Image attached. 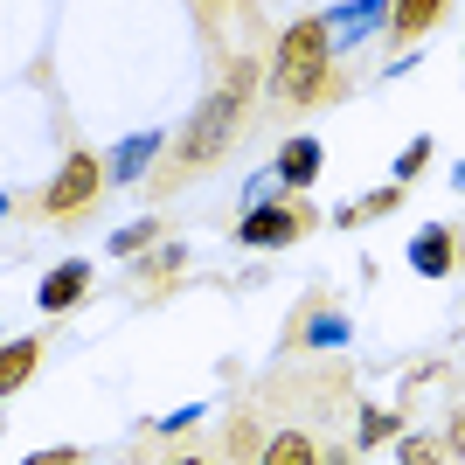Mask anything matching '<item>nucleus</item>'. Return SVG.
Returning <instances> with one entry per match:
<instances>
[{
    "label": "nucleus",
    "instance_id": "1",
    "mask_svg": "<svg viewBox=\"0 0 465 465\" xmlns=\"http://www.w3.org/2000/svg\"><path fill=\"white\" fill-rule=\"evenodd\" d=\"M243 104H251V63H236L230 84H215V91L188 112V125H181L174 146H167V174H160V188H174V181L202 174V167H215V160L230 153L236 125H243Z\"/></svg>",
    "mask_w": 465,
    "mask_h": 465
},
{
    "label": "nucleus",
    "instance_id": "2",
    "mask_svg": "<svg viewBox=\"0 0 465 465\" xmlns=\"http://www.w3.org/2000/svg\"><path fill=\"white\" fill-rule=\"evenodd\" d=\"M278 97L285 104H327L341 97V70H333V35H327V15H306L292 21L285 42H278Z\"/></svg>",
    "mask_w": 465,
    "mask_h": 465
},
{
    "label": "nucleus",
    "instance_id": "3",
    "mask_svg": "<svg viewBox=\"0 0 465 465\" xmlns=\"http://www.w3.org/2000/svg\"><path fill=\"white\" fill-rule=\"evenodd\" d=\"M97 194H104V167H97V153L77 146V153H63V174L35 194V215H49V223H77V215H91Z\"/></svg>",
    "mask_w": 465,
    "mask_h": 465
},
{
    "label": "nucleus",
    "instance_id": "4",
    "mask_svg": "<svg viewBox=\"0 0 465 465\" xmlns=\"http://www.w3.org/2000/svg\"><path fill=\"white\" fill-rule=\"evenodd\" d=\"M312 223H320V209H306V202H257V209L236 223V236H243L251 251H278V243H299Z\"/></svg>",
    "mask_w": 465,
    "mask_h": 465
},
{
    "label": "nucleus",
    "instance_id": "5",
    "mask_svg": "<svg viewBox=\"0 0 465 465\" xmlns=\"http://www.w3.org/2000/svg\"><path fill=\"white\" fill-rule=\"evenodd\" d=\"M410 264H417L424 278H451V264H459V236H451L445 223L417 230V243H410Z\"/></svg>",
    "mask_w": 465,
    "mask_h": 465
},
{
    "label": "nucleus",
    "instance_id": "6",
    "mask_svg": "<svg viewBox=\"0 0 465 465\" xmlns=\"http://www.w3.org/2000/svg\"><path fill=\"white\" fill-rule=\"evenodd\" d=\"M91 292V264L84 257H70V264H56V272L42 278V312H70Z\"/></svg>",
    "mask_w": 465,
    "mask_h": 465
},
{
    "label": "nucleus",
    "instance_id": "7",
    "mask_svg": "<svg viewBox=\"0 0 465 465\" xmlns=\"http://www.w3.org/2000/svg\"><path fill=\"white\" fill-rule=\"evenodd\" d=\"M160 146H167V133H133V139L112 153L104 181H139V174H146V160H160Z\"/></svg>",
    "mask_w": 465,
    "mask_h": 465
},
{
    "label": "nucleus",
    "instance_id": "8",
    "mask_svg": "<svg viewBox=\"0 0 465 465\" xmlns=\"http://www.w3.org/2000/svg\"><path fill=\"white\" fill-rule=\"evenodd\" d=\"M35 361H42V341H35V333H21V341H0V396H15V389L35 375Z\"/></svg>",
    "mask_w": 465,
    "mask_h": 465
},
{
    "label": "nucleus",
    "instance_id": "9",
    "mask_svg": "<svg viewBox=\"0 0 465 465\" xmlns=\"http://www.w3.org/2000/svg\"><path fill=\"white\" fill-rule=\"evenodd\" d=\"M312 174H320V139H292L278 153V181L285 188H312Z\"/></svg>",
    "mask_w": 465,
    "mask_h": 465
},
{
    "label": "nucleus",
    "instance_id": "10",
    "mask_svg": "<svg viewBox=\"0 0 465 465\" xmlns=\"http://www.w3.org/2000/svg\"><path fill=\"white\" fill-rule=\"evenodd\" d=\"M264 465H320V445H312L306 430H278L272 445H264Z\"/></svg>",
    "mask_w": 465,
    "mask_h": 465
},
{
    "label": "nucleus",
    "instance_id": "11",
    "mask_svg": "<svg viewBox=\"0 0 465 465\" xmlns=\"http://www.w3.org/2000/svg\"><path fill=\"white\" fill-rule=\"evenodd\" d=\"M153 243H160V215H146V223H125L112 236V257H146Z\"/></svg>",
    "mask_w": 465,
    "mask_h": 465
},
{
    "label": "nucleus",
    "instance_id": "12",
    "mask_svg": "<svg viewBox=\"0 0 465 465\" xmlns=\"http://www.w3.org/2000/svg\"><path fill=\"white\" fill-rule=\"evenodd\" d=\"M382 21H396V35H424L430 21H445V7L438 0H410V7H389Z\"/></svg>",
    "mask_w": 465,
    "mask_h": 465
},
{
    "label": "nucleus",
    "instance_id": "13",
    "mask_svg": "<svg viewBox=\"0 0 465 465\" xmlns=\"http://www.w3.org/2000/svg\"><path fill=\"white\" fill-rule=\"evenodd\" d=\"M306 341L333 348V341H348V320H341V312H312V320H306Z\"/></svg>",
    "mask_w": 465,
    "mask_h": 465
},
{
    "label": "nucleus",
    "instance_id": "14",
    "mask_svg": "<svg viewBox=\"0 0 465 465\" xmlns=\"http://www.w3.org/2000/svg\"><path fill=\"white\" fill-rule=\"evenodd\" d=\"M396 430H403L396 410H369V417H361V445H382V438H396Z\"/></svg>",
    "mask_w": 465,
    "mask_h": 465
},
{
    "label": "nucleus",
    "instance_id": "15",
    "mask_svg": "<svg viewBox=\"0 0 465 465\" xmlns=\"http://www.w3.org/2000/svg\"><path fill=\"white\" fill-rule=\"evenodd\" d=\"M445 451H438V438H403V465H438Z\"/></svg>",
    "mask_w": 465,
    "mask_h": 465
},
{
    "label": "nucleus",
    "instance_id": "16",
    "mask_svg": "<svg viewBox=\"0 0 465 465\" xmlns=\"http://www.w3.org/2000/svg\"><path fill=\"white\" fill-rule=\"evenodd\" d=\"M21 465H84V451L77 445H56V451H28Z\"/></svg>",
    "mask_w": 465,
    "mask_h": 465
},
{
    "label": "nucleus",
    "instance_id": "17",
    "mask_svg": "<svg viewBox=\"0 0 465 465\" xmlns=\"http://www.w3.org/2000/svg\"><path fill=\"white\" fill-rule=\"evenodd\" d=\"M424 160H430V139H410V146H403V160H396V174H417V167H424Z\"/></svg>",
    "mask_w": 465,
    "mask_h": 465
},
{
    "label": "nucleus",
    "instance_id": "18",
    "mask_svg": "<svg viewBox=\"0 0 465 465\" xmlns=\"http://www.w3.org/2000/svg\"><path fill=\"white\" fill-rule=\"evenodd\" d=\"M320 465H354V459H348V451H327V459H320Z\"/></svg>",
    "mask_w": 465,
    "mask_h": 465
},
{
    "label": "nucleus",
    "instance_id": "19",
    "mask_svg": "<svg viewBox=\"0 0 465 465\" xmlns=\"http://www.w3.org/2000/svg\"><path fill=\"white\" fill-rule=\"evenodd\" d=\"M174 465H209V459H174Z\"/></svg>",
    "mask_w": 465,
    "mask_h": 465
},
{
    "label": "nucleus",
    "instance_id": "20",
    "mask_svg": "<svg viewBox=\"0 0 465 465\" xmlns=\"http://www.w3.org/2000/svg\"><path fill=\"white\" fill-rule=\"evenodd\" d=\"M0 223H7V202H0Z\"/></svg>",
    "mask_w": 465,
    "mask_h": 465
}]
</instances>
